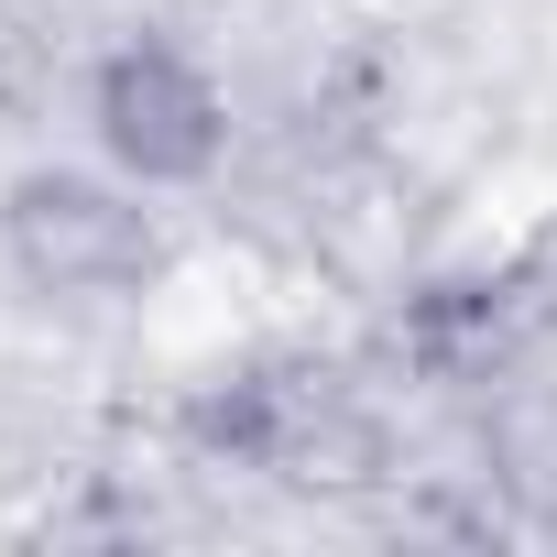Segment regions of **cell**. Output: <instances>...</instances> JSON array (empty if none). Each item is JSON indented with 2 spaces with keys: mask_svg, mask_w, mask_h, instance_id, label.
Wrapping results in <instances>:
<instances>
[{
  "mask_svg": "<svg viewBox=\"0 0 557 557\" xmlns=\"http://www.w3.org/2000/svg\"><path fill=\"white\" fill-rule=\"evenodd\" d=\"M0 251L34 296H143L164 273V230L143 186L88 164H23L0 186Z\"/></svg>",
  "mask_w": 557,
  "mask_h": 557,
  "instance_id": "obj_1",
  "label": "cell"
},
{
  "mask_svg": "<svg viewBox=\"0 0 557 557\" xmlns=\"http://www.w3.org/2000/svg\"><path fill=\"white\" fill-rule=\"evenodd\" d=\"M88 132H99V164L132 175L143 197L164 186H208L230 164V88L208 77V55H186L175 34H132L99 55L88 77Z\"/></svg>",
  "mask_w": 557,
  "mask_h": 557,
  "instance_id": "obj_2",
  "label": "cell"
}]
</instances>
